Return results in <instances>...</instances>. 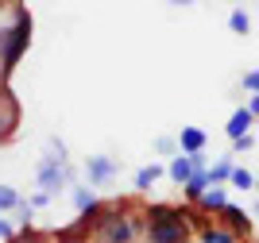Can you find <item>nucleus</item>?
<instances>
[{"label": "nucleus", "mask_w": 259, "mask_h": 243, "mask_svg": "<svg viewBox=\"0 0 259 243\" xmlns=\"http://www.w3.org/2000/svg\"><path fill=\"white\" fill-rule=\"evenodd\" d=\"M27 42H31V12L20 8L16 12V20L0 31V81H8L12 70L20 66L23 51H27Z\"/></svg>", "instance_id": "obj_1"}, {"label": "nucleus", "mask_w": 259, "mask_h": 243, "mask_svg": "<svg viewBox=\"0 0 259 243\" xmlns=\"http://www.w3.org/2000/svg\"><path fill=\"white\" fill-rule=\"evenodd\" d=\"M140 232V224L128 216V201L105 205V220L97 228V243H132Z\"/></svg>", "instance_id": "obj_2"}, {"label": "nucleus", "mask_w": 259, "mask_h": 243, "mask_svg": "<svg viewBox=\"0 0 259 243\" xmlns=\"http://www.w3.org/2000/svg\"><path fill=\"white\" fill-rule=\"evenodd\" d=\"M190 232H194L190 212L174 216V220H143V239L147 243H182V239H190Z\"/></svg>", "instance_id": "obj_3"}, {"label": "nucleus", "mask_w": 259, "mask_h": 243, "mask_svg": "<svg viewBox=\"0 0 259 243\" xmlns=\"http://www.w3.org/2000/svg\"><path fill=\"white\" fill-rule=\"evenodd\" d=\"M120 174V162L112 159V155H89L85 159V178L93 189H101V185H112Z\"/></svg>", "instance_id": "obj_4"}, {"label": "nucleus", "mask_w": 259, "mask_h": 243, "mask_svg": "<svg viewBox=\"0 0 259 243\" xmlns=\"http://www.w3.org/2000/svg\"><path fill=\"white\" fill-rule=\"evenodd\" d=\"M16 124H20V105H16L8 81H0V143L16 135Z\"/></svg>", "instance_id": "obj_5"}, {"label": "nucleus", "mask_w": 259, "mask_h": 243, "mask_svg": "<svg viewBox=\"0 0 259 243\" xmlns=\"http://www.w3.org/2000/svg\"><path fill=\"white\" fill-rule=\"evenodd\" d=\"M217 216H221V224H225L228 232H236L240 239H248V235H251V212H244L240 205H225Z\"/></svg>", "instance_id": "obj_6"}, {"label": "nucleus", "mask_w": 259, "mask_h": 243, "mask_svg": "<svg viewBox=\"0 0 259 243\" xmlns=\"http://www.w3.org/2000/svg\"><path fill=\"white\" fill-rule=\"evenodd\" d=\"M178 147H182L186 155H197V151H205V147H209V135H205V127H194V124H186L182 131H178Z\"/></svg>", "instance_id": "obj_7"}, {"label": "nucleus", "mask_w": 259, "mask_h": 243, "mask_svg": "<svg viewBox=\"0 0 259 243\" xmlns=\"http://www.w3.org/2000/svg\"><path fill=\"white\" fill-rule=\"evenodd\" d=\"M251 124H255V112H251L248 105H240L236 112L228 116L225 131H228V139H240V135H248V131H251Z\"/></svg>", "instance_id": "obj_8"}, {"label": "nucleus", "mask_w": 259, "mask_h": 243, "mask_svg": "<svg viewBox=\"0 0 259 243\" xmlns=\"http://www.w3.org/2000/svg\"><path fill=\"white\" fill-rule=\"evenodd\" d=\"M166 178H170L174 185H186V181L194 178V162H190V155H186V151H178V155L166 162Z\"/></svg>", "instance_id": "obj_9"}, {"label": "nucleus", "mask_w": 259, "mask_h": 243, "mask_svg": "<svg viewBox=\"0 0 259 243\" xmlns=\"http://www.w3.org/2000/svg\"><path fill=\"white\" fill-rule=\"evenodd\" d=\"M162 174H166V166H162V162H147V166L136 170V178H132V189H136V193H147L155 181L162 178Z\"/></svg>", "instance_id": "obj_10"}, {"label": "nucleus", "mask_w": 259, "mask_h": 243, "mask_svg": "<svg viewBox=\"0 0 259 243\" xmlns=\"http://www.w3.org/2000/svg\"><path fill=\"white\" fill-rule=\"evenodd\" d=\"M197 243H240V235L228 232L225 224H201L197 228Z\"/></svg>", "instance_id": "obj_11"}, {"label": "nucleus", "mask_w": 259, "mask_h": 243, "mask_svg": "<svg viewBox=\"0 0 259 243\" xmlns=\"http://www.w3.org/2000/svg\"><path fill=\"white\" fill-rule=\"evenodd\" d=\"M209 185H213V178H209V170H194V178H190V181L182 185V197H186L190 205H197V201H201V193H205Z\"/></svg>", "instance_id": "obj_12"}, {"label": "nucleus", "mask_w": 259, "mask_h": 243, "mask_svg": "<svg viewBox=\"0 0 259 243\" xmlns=\"http://www.w3.org/2000/svg\"><path fill=\"white\" fill-rule=\"evenodd\" d=\"M225 205H228V193H225V185H209V189L201 193L197 209H201V212H213V216H217V212L225 209Z\"/></svg>", "instance_id": "obj_13"}, {"label": "nucleus", "mask_w": 259, "mask_h": 243, "mask_svg": "<svg viewBox=\"0 0 259 243\" xmlns=\"http://www.w3.org/2000/svg\"><path fill=\"white\" fill-rule=\"evenodd\" d=\"M70 197H74L77 212H89V209H97V205H101V197H97L93 185H70Z\"/></svg>", "instance_id": "obj_14"}, {"label": "nucleus", "mask_w": 259, "mask_h": 243, "mask_svg": "<svg viewBox=\"0 0 259 243\" xmlns=\"http://www.w3.org/2000/svg\"><path fill=\"white\" fill-rule=\"evenodd\" d=\"M232 170H236V162H232V155H225V159H217L213 166H209V178H213V185H225V181L232 178Z\"/></svg>", "instance_id": "obj_15"}, {"label": "nucleus", "mask_w": 259, "mask_h": 243, "mask_svg": "<svg viewBox=\"0 0 259 243\" xmlns=\"http://www.w3.org/2000/svg\"><path fill=\"white\" fill-rule=\"evenodd\" d=\"M228 31H232V35H248L251 31V16L244 8H232V12H228Z\"/></svg>", "instance_id": "obj_16"}, {"label": "nucleus", "mask_w": 259, "mask_h": 243, "mask_svg": "<svg viewBox=\"0 0 259 243\" xmlns=\"http://www.w3.org/2000/svg\"><path fill=\"white\" fill-rule=\"evenodd\" d=\"M228 185L240 189V193H251V189H255V174L244 170V166H236V170H232V178H228Z\"/></svg>", "instance_id": "obj_17"}, {"label": "nucleus", "mask_w": 259, "mask_h": 243, "mask_svg": "<svg viewBox=\"0 0 259 243\" xmlns=\"http://www.w3.org/2000/svg\"><path fill=\"white\" fill-rule=\"evenodd\" d=\"M23 205V197L16 189H12V185H0V212H16Z\"/></svg>", "instance_id": "obj_18"}, {"label": "nucleus", "mask_w": 259, "mask_h": 243, "mask_svg": "<svg viewBox=\"0 0 259 243\" xmlns=\"http://www.w3.org/2000/svg\"><path fill=\"white\" fill-rule=\"evenodd\" d=\"M155 151H159V155H166V159H174V155H178V135H159L155 139Z\"/></svg>", "instance_id": "obj_19"}, {"label": "nucleus", "mask_w": 259, "mask_h": 243, "mask_svg": "<svg viewBox=\"0 0 259 243\" xmlns=\"http://www.w3.org/2000/svg\"><path fill=\"white\" fill-rule=\"evenodd\" d=\"M240 85H244V93H259V70H248V74H244V77H240Z\"/></svg>", "instance_id": "obj_20"}, {"label": "nucleus", "mask_w": 259, "mask_h": 243, "mask_svg": "<svg viewBox=\"0 0 259 243\" xmlns=\"http://www.w3.org/2000/svg\"><path fill=\"white\" fill-rule=\"evenodd\" d=\"M251 147H255V135H251V131L240 135V139H232V155H244V151H251Z\"/></svg>", "instance_id": "obj_21"}, {"label": "nucleus", "mask_w": 259, "mask_h": 243, "mask_svg": "<svg viewBox=\"0 0 259 243\" xmlns=\"http://www.w3.org/2000/svg\"><path fill=\"white\" fill-rule=\"evenodd\" d=\"M0 239H16V224L0 216Z\"/></svg>", "instance_id": "obj_22"}, {"label": "nucleus", "mask_w": 259, "mask_h": 243, "mask_svg": "<svg viewBox=\"0 0 259 243\" xmlns=\"http://www.w3.org/2000/svg\"><path fill=\"white\" fill-rule=\"evenodd\" d=\"M43 205H51V193H43V189H39V193L31 197V209H43Z\"/></svg>", "instance_id": "obj_23"}, {"label": "nucleus", "mask_w": 259, "mask_h": 243, "mask_svg": "<svg viewBox=\"0 0 259 243\" xmlns=\"http://www.w3.org/2000/svg\"><path fill=\"white\" fill-rule=\"evenodd\" d=\"M248 108L255 112V120H259V93H251V96H248Z\"/></svg>", "instance_id": "obj_24"}, {"label": "nucleus", "mask_w": 259, "mask_h": 243, "mask_svg": "<svg viewBox=\"0 0 259 243\" xmlns=\"http://www.w3.org/2000/svg\"><path fill=\"white\" fill-rule=\"evenodd\" d=\"M170 4H178V8H182V4H194V0H170Z\"/></svg>", "instance_id": "obj_25"}, {"label": "nucleus", "mask_w": 259, "mask_h": 243, "mask_svg": "<svg viewBox=\"0 0 259 243\" xmlns=\"http://www.w3.org/2000/svg\"><path fill=\"white\" fill-rule=\"evenodd\" d=\"M58 243H85V239H58Z\"/></svg>", "instance_id": "obj_26"}, {"label": "nucleus", "mask_w": 259, "mask_h": 243, "mask_svg": "<svg viewBox=\"0 0 259 243\" xmlns=\"http://www.w3.org/2000/svg\"><path fill=\"white\" fill-rule=\"evenodd\" d=\"M255 193H259V178H255Z\"/></svg>", "instance_id": "obj_27"}, {"label": "nucleus", "mask_w": 259, "mask_h": 243, "mask_svg": "<svg viewBox=\"0 0 259 243\" xmlns=\"http://www.w3.org/2000/svg\"><path fill=\"white\" fill-rule=\"evenodd\" d=\"M182 243H197V239H182Z\"/></svg>", "instance_id": "obj_28"}, {"label": "nucleus", "mask_w": 259, "mask_h": 243, "mask_svg": "<svg viewBox=\"0 0 259 243\" xmlns=\"http://www.w3.org/2000/svg\"><path fill=\"white\" fill-rule=\"evenodd\" d=\"M255 4H259V0H255Z\"/></svg>", "instance_id": "obj_29"}]
</instances>
